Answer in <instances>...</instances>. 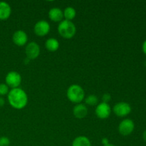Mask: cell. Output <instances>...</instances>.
<instances>
[{
    "instance_id": "25",
    "label": "cell",
    "mask_w": 146,
    "mask_h": 146,
    "mask_svg": "<svg viewBox=\"0 0 146 146\" xmlns=\"http://www.w3.org/2000/svg\"><path fill=\"white\" fill-rule=\"evenodd\" d=\"M103 146H115L114 145H113V144H111V143H108V144H107V145H103Z\"/></svg>"
},
{
    "instance_id": "4",
    "label": "cell",
    "mask_w": 146,
    "mask_h": 146,
    "mask_svg": "<svg viewBox=\"0 0 146 146\" xmlns=\"http://www.w3.org/2000/svg\"><path fill=\"white\" fill-rule=\"evenodd\" d=\"M5 82L9 88H11V89L19 88L21 84V75L17 71H10L6 76Z\"/></svg>"
},
{
    "instance_id": "21",
    "label": "cell",
    "mask_w": 146,
    "mask_h": 146,
    "mask_svg": "<svg viewBox=\"0 0 146 146\" xmlns=\"http://www.w3.org/2000/svg\"><path fill=\"white\" fill-rule=\"evenodd\" d=\"M101 143H102L103 145H105L109 143V141H108V139L107 138H104L101 140Z\"/></svg>"
},
{
    "instance_id": "15",
    "label": "cell",
    "mask_w": 146,
    "mask_h": 146,
    "mask_svg": "<svg viewBox=\"0 0 146 146\" xmlns=\"http://www.w3.org/2000/svg\"><path fill=\"white\" fill-rule=\"evenodd\" d=\"M72 146H91V143L87 137L81 135L76 137L74 140Z\"/></svg>"
},
{
    "instance_id": "2",
    "label": "cell",
    "mask_w": 146,
    "mask_h": 146,
    "mask_svg": "<svg viewBox=\"0 0 146 146\" xmlns=\"http://www.w3.org/2000/svg\"><path fill=\"white\" fill-rule=\"evenodd\" d=\"M66 96L68 99L71 102L78 104L84 101L85 92L81 86L78 84H73L68 87Z\"/></svg>"
},
{
    "instance_id": "20",
    "label": "cell",
    "mask_w": 146,
    "mask_h": 146,
    "mask_svg": "<svg viewBox=\"0 0 146 146\" xmlns=\"http://www.w3.org/2000/svg\"><path fill=\"white\" fill-rule=\"evenodd\" d=\"M111 96L109 94H108V93H106V94H104V95H103L102 101L104 103L108 104V102L111 101Z\"/></svg>"
},
{
    "instance_id": "3",
    "label": "cell",
    "mask_w": 146,
    "mask_h": 146,
    "mask_svg": "<svg viewBox=\"0 0 146 146\" xmlns=\"http://www.w3.org/2000/svg\"><path fill=\"white\" fill-rule=\"evenodd\" d=\"M58 32L63 38L69 39L75 36L76 33V27L71 21L64 19L58 24Z\"/></svg>"
},
{
    "instance_id": "1",
    "label": "cell",
    "mask_w": 146,
    "mask_h": 146,
    "mask_svg": "<svg viewBox=\"0 0 146 146\" xmlns=\"http://www.w3.org/2000/svg\"><path fill=\"white\" fill-rule=\"evenodd\" d=\"M7 98L10 106L17 110L22 109L28 104V96L27 93L20 88L10 90L7 95Z\"/></svg>"
},
{
    "instance_id": "19",
    "label": "cell",
    "mask_w": 146,
    "mask_h": 146,
    "mask_svg": "<svg viewBox=\"0 0 146 146\" xmlns=\"http://www.w3.org/2000/svg\"><path fill=\"white\" fill-rule=\"evenodd\" d=\"M10 140L6 136L0 137V146H9Z\"/></svg>"
},
{
    "instance_id": "23",
    "label": "cell",
    "mask_w": 146,
    "mask_h": 146,
    "mask_svg": "<svg viewBox=\"0 0 146 146\" xmlns=\"http://www.w3.org/2000/svg\"><path fill=\"white\" fill-rule=\"evenodd\" d=\"M4 104H5V101H4V98L0 96V107H2Z\"/></svg>"
},
{
    "instance_id": "11",
    "label": "cell",
    "mask_w": 146,
    "mask_h": 146,
    "mask_svg": "<svg viewBox=\"0 0 146 146\" xmlns=\"http://www.w3.org/2000/svg\"><path fill=\"white\" fill-rule=\"evenodd\" d=\"M48 17L54 22H61L64 19V12L58 7H54L48 11Z\"/></svg>"
},
{
    "instance_id": "8",
    "label": "cell",
    "mask_w": 146,
    "mask_h": 146,
    "mask_svg": "<svg viewBox=\"0 0 146 146\" xmlns=\"http://www.w3.org/2000/svg\"><path fill=\"white\" fill-rule=\"evenodd\" d=\"M96 115L100 119H106L111 113V108L110 105L106 103H100L97 105L96 108Z\"/></svg>"
},
{
    "instance_id": "9",
    "label": "cell",
    "mask_w": 146,
    "mask_h": 146,
    "mask_svg": "<svg viewBox=\"0 0 146 146\" xmlns=\"http://www.w3.org/2000/svg\"><path fill=\"white\" fill-rule=\"evenodd\" d=\"M113 112L117 116L125 117L131 112V106L126 102H119L113 107Z\"/></svg>"
},
{
    "instance_id": "14",
    "label": "cell",
    "mask_w": 146,
    "mask_h": 146,
    "mask_svg": "<svg viewBox=\"0 0 146 146\" xmlns=\"http://www.w3.org/2000/svg\"><path fill=\"white\" fill-rule=\"evenodd\" d=\"M45 46L48 51L54 52L59 48V42L55 38H49L46 41Z\"/></svg>"
},
{
    "instance_id": "6",
    "label": "cell",
    "mask_w": 146,
    "mask_h": 146,
    "mask_svg": "<svg viewBox=\"0 0 146 146\" xmlns=\"http://www.w3.org/2000/svg\"><path fill=\"white\" fill-rule=\"evenodd\" d=\"M41 51L39 45L34 41L29 43L25 48V53L27 58L29 60L36 59L38 57Z\"/></svg>"
},
{
    "instance_id": "10",
    "label": "cell",
    "mask_w": 146,
    "mask_h": 146,
    "mask_svg": "<svg viewBox=\"0 0 146 146\" xmlns=\"http://www.w3.org/2000/svg\"><path fill=\"white\" fill-rule=\"evenodd\" d=\"M12 40L14 44L18 46H22L27 44L28 41V36L24 31L17 30L13 34Z\"/></svg>"
},
{
    "instance_id": "16",
    "label": "cell",
    "mask_w": 146,
    "mask_h": 146,
    "mask_svg": "<svg viewBox=\"0 0 146 146\" xmlns=\"http://www.w3.org/2000/svg\"><path fill=\"white\" fill-rule=\"evenodd\" d=\"M63 12H64V18H65V20H68V21H71L76 16V9L71 7H66L64 11H63Z\"/></svg>"
},
{
    "instance_id": "24",
    "label": "cell",
    "mask_w": 146,
    "mask_h": 146,
    "mask_svg": "<svg viewBox=\"0 0 146 146\" xmlns=\"http://www.w3.org/2000/svg\"><path fill=\"white\" fill-rule=\"evenodd\" d=\"M143 138L144 141L146 142V130L145 131L143 132Z\"/></svg>"
},
{
    "instance_id": "18",
    "label": "cell",
    "mask_w": 146,
    "mask_h": 146,
    "mask_svg": "<svg viewBox=\"0 0 146 146\" xmlns=\"http://www.w3.org/2000/svg\"><path fill=\"white\" fill-rule=\"evenodd\" d=\"M9 88L6 84H0V96L8 95Z\"/></svg>"
},
{
    "instance_id": "12",
    "label": "cell",
    "mask_w": 146,
    "mask_h": 146,
    "mask_svg": "<svg viewBox=\"0 0 146 146\" xmlns=\"http://www.w3.org/2000/svg\"><path fill=\"white\" fill-rule=\"evenodd\" d=\"M11 14V6L6 1H0V20L8 19Z\"/></svg>"
},
{
    "instance_id": "13",
    "label": "cell",
    "mask_w": 146,
    "mask_h": 146,
    "mask_svg": "<svg viewBox=\"0 0 146 146\" xmlns=\"http://www.w3.org/2000/svg\"><path fill=\"white\" fill-rule=\"evenodd\" d=\"M73 113L76 118L82 119L85 118L88 114V109L84 104H78L74 106L73 109Z\"/></svg>"
},
{
    "instance_id": "5",
    "label": "cell",
    "mask_w": 146,
    "mask_h": 146,
    "mask_svg": "<svg viewBox=\"0 0 146 146\" xmlns=\"http://www.w3.org/2000/svg\"><path fill=\"white\" fill-rule=\"evenodd\" d=\"M135 128V123L132 120L129 118L124 119L118 125V131L120 134H121L123 136L129 135L133 133Z\"/></svg>"
},
{
    "instance_id": "7",
    "label": "cell",
    "mask_w": 146,
    "mask_h": 146,
    "mask_svg": "<svg viewBox=\"0 0 146 146\" xmlns=\"http://www.w3.org/2000/svg\"><path fill=\"white\" fill-rule=\"evenodd\" d=\"M50 24L48 21L45 20H40L37 21L34 25V31L35 34L38 36H44L47 35L50 31Z\"/></svg>"
},
{
    "instance_id": "17",
    "label": "cell",
    "mask_w": 146,
    "mask_h": 146,
    "mask_svg": "<svg viewBox=\"0 0 146 146\" xmlns=\"http://www.w3.org/2000/svg\"><path fill=\"white\" fill-rule=\"evenodd\" d=\"M86 104L89 106H96L98 103V98L95 95H89L85 98Z\"/></svg>"
},
{
    "instance_id": "22",
    "label": "cell",
    "mask_w": 146,
    "mask_h": 146,
    "mask_svg": "<svg viewBox=\"0 0 146 146\" xmlns=\"http://www.w3.org/2000/svg\"><path fill=\"white\" fill-rule=\"evenodd\" d=\"M142 48H143V53L146 55V40H145L144 42L143 43Z\"/></svg>"
},
{
    "instance_id": "26",
    "label": "cell",
    "mask_w": 146,
    "mask_h": 146,
    "mask_svg": "<svg viewBox=\"0 0 146 146\" xmlns=\"http://www.w3.org/2000/svg\"><path fill=\"white\" fill-rule=\"evenodd\" d=\"M145 66L146 67V61H145Z\"/></svg>"
}]
</instances>
